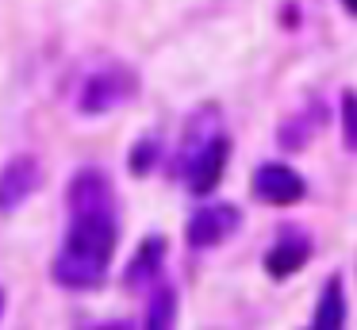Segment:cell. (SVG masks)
<instances>
[{"label":"cell","instance_id":"obj_1","mask_svg":"<svg viewBox=\"0 0 357 330\" xmlns=\"http://www.w3.org/2000/svg\"><path fill=\"white\" fill-rule=\"evenodd\" d=\"M119 242V215L116 204L100 207H70V230L58 250L50 276L70 292L100 288L112 269V253Z\"/></svg>","mask_w":357,"mask_h":330},{"label":"cell","instance_id":"obj_2","mask_svg":"<svg viewBox=\"0 0 357 330\" xmlns=\"http://www.w3.org/2000/svg\"><path fill=\"white\" fill-rule=\"evenodd\" d=\"M139 96V73L123 61H112V66H100L85 77L77 92V112L81 115H108L116 107L131 104Z\"/></svg>","mask_w":357,"mask_h":330},{"label":"cell","instance_id":"obj_3","mask_svg":"<svg viewBox=\"0 0 357 330\" xmlns=\"http://www.w3.org/2000/svg\"><path fill=\"white\" fill-rule=\"evenodd\" d=\"M227 161H231V138H227L223 130H215L177 173L185 177L192 196H211V192L219 188V181H223V173H227Z\"/></svg>","mask_w":357,"mask_h":330},{"label":"cell","instance_id":"obj_4","mask_svg":"<svg viewBox=\"0 0 357 330\" xmlns=\"http://www.w3.org/2000/svg\"><path fill=\"white\" fill-rule=\"evenodd\" d=\"M250 192H254V200H261L269 207H292L307 196V181L288 161H261L250 177Z\"/></svg>","mask_w":357,"mask_h":330},{"label":"cell","instance_id":"obj_5","mask_svg":"<svg viewBox=\"0 0 357 330\" xmlns=\"http://www.w3.org/2000/svg\"><path fill=\"white\" fill-rule=\"evenodd\" d=\"M242 227V207L238 204H204L200 211H192L185 227V242L192 250H215L223 246L234 230Z\"/></svg>","mask_w":357,"mask_h":330},{"label":"cell","instance_id":"obj_6","mask_svg":"<svg viewBox=\"0 0 357 330\" xmlns=\"http://www.w3.org/2000/svg\"><path fill=\"white\" fill-rule=\"evenodd\" d=\"M43 165L35 153H16L8 165L0 169V215H12L39 192Z\"/></svg>","mask_w":357,"mask_h":330},{"label":"cell","instance_id":"obj_7","mask_svg":"<svg viewBox=\"0 0 357 330\" xmlns=\"http://www.w3.org/2000/svg\"><path fill=\"white\" fill-rule=\"evenodd\" d=\"M311 234L307 230H300V227H284L277 234V242L265 250V257H261V265H265V273L273 276V280H288V276H296L303 265L311 261Z\"/></svg>","mask_w":357,"mask_h":330},{"label":"cell","instance_id":"obj_8","mask_svg":"<svg viewBox=\"0 0 357 330\" xmlns=\"http://www.w3.org/2000/svg\"><path fill=\"white\" fill-rule=\"evenodd\" d=\"M165 253H169V242H165V234H146L139 242V250H135V257L127 261L123 269V284L131 292L139 288H150V284L162 276V265H165Z\"/></svg>","mask_w":357,"mask_h":330},{"label":"cell","instance_id":"obj_9","mask_svg":"<svg viewBox=\"0 0 357 330\" xmlns=\"http://www.w3.org/2000/svg\"><path fill=\"white\" fill-rule=\"evenodd\" d=\"M346 315H349L346 284H342L338 273H334L331 280L323 284V292H319V303H315V319H311V327H315V330H342V327H346Z\"/></svg>","mask_w":357,"mask_h":330},{"label":"cell","instance_id":"obj_10","mask_svg":"<svg viewBox=\"0 0 357 330\" xmlns=\"http://www.w3.org/2000/svg\"><path fill=\"white\" fill-rule=\"evenodd\" d=\"M326 123V107L323 104H311L307 112H296L292 119H284L280 123V130H277V142H280V150H292V153H300L303 146L315 138V130Z\"/></svg>","mask_w":357,"mask_h":330},{"label":"cell","instance_id":"obj_11","mask_svg":"<svg viewBox=\"0 0 357 330\" xmlns=\"http://www.w3.org/2000/svg\"><path fill=\"white\" fill-rule=\"evenodd\" d=\"M173 319H177V288H173L165 276H158V280L150 284L146 327L150 330H165V327H173Z\"/></svg>","mask_w":357,"mask_h":330},{"label":"cell","instance_id":"obj_12","mask_svg":"<svg viewBox=\"0 0 357 330\" xmlns=\"http://www.w3.org/2000/svg\"><path fill=\"white\" fill-rule=\"evenodd\" d=\"M158 161H162V138L158 135L139 138V142L131 146V153H127V169H131V177H150L158 169Z\"/></svg>","mask_w":357,"mask_h":330},{"label":"cell","instance_id":"obj_13","mask_svg":"<svg viewBox=\"0 0 357 330\" xmlns=\"http://www.w3.org/2000/svg\"><path fill=\"white\" fill-rule=\"evenodd\" d=\"M338 119H342V146L349 153H357V92L346 89L338 104Z\"/></svg>","mask_w":357,"mask_h":330},{"label":"cell","instance_id":"obj_14","mask_svg":"<svg viewBox=\"0 0 357 330\" xmlns=\"http://www.w3.org/2000/svg\"><path fill=\"white\" fill-rule=\"evenodd\" d=\"M280 27H300V4H284V12H280Z\"/></svg>","mask_w":357,"mask_h":330},{"label":"cell","instance_id":"obj_15","mask_svg":"<svg viewBox=\"0 0 357 330\" xmlns=\"http://www.w3.org/2000/svg\"><path fill=\"white\" fill-rule=\"evenodd\" d=\"M338 4H342V8H346V12L357 20V0H338Z\"/></svg>","mask_w":357,"mask_h":330},{"label":"cell","instance_id":"obj_16","mask_svg":"<svg viewBox=\"0 0 357 330\" xmlns=\"http://www.w3.org/2000/svg\"><path fill=\"white\" fill-rule=\"evenodd\" d=\"M4 303H8V296H4V288H0V315H4Z\"/></svg>","mask_w":357,"mask_h":330}]
</instances>
